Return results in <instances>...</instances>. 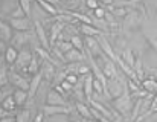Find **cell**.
Returning a JSON list of instances; mask_svg holds the SVG:
<instances>
[{
	"mask_svg": "<svg viewBox=\"0 0 157 122\" xmlns=\"http://www.w3.org/2000/svg\"><path fill=\"white\" fill-rule=\"evenodd\" d=\"M113 107H114V109L122 115V116H128V115L133 112V107H134L131 95L124 93L122 96H119V98L113 99Z\"/></svg>",
	"mask_w": 157,
	"mask_h": 122,
	"instance_id": "cell-1",
	"label": "cell"
},
{
	"mask_svg": "<svg viewBox=\"0 0 157 122\" xmlns=\"http://www.w3.org/2000/svg\"><path fill=\"white\" fill-rule=\"evenodd\" d=\"M34 38H37V34H34L32 31H15V34L12 35V40H11V46H14L17 49V48H21V46L31 43Z\"/></svg>",
	"mask_w": 157,
	"mask_h": 122,
	"instance_id": "cell-2",
	"label": "cell"
},
{
	"mask_svg": "<svg viewBox=\"0 0 157 122\" xmlns=\"http://www.w3.org/2000/svg\"><path fill=\"white\" fill-rule=\"evenodd\" d=\"M124 90H125L124 82L119 78H114V79H108V86H107L105 95H107V98L116 99V98H119V96L124 95Z\"/></svg>",
	"mask_w": 157,
	"mask_h": 122,
	"instance_id": "cell-3",
	"label": "cell"
},
{
	"mask_svg": "<svg viewBox=\"0 0 157 122\" xmlns=\"http://www.w3.org/2000/svg\"><path fill=\"white\" fill-rule=\"evenodd\" d=\"M9 82L12 84V87H17V89H21V90L29 92L31 79L28 81V78H25L23 75H20V73L15 72V70H11V72H9Z\"/></svg>",
	"mask_w": 157,
	"mask_h": 122,
	"instance_id": "cell-4",
	"label": "cell"
},
{
	"mask_svg": "<svg viewBox=\"0 0 157 122\" xmlns=\"http://www.w3.org/2000/svg\"><path fill=\"white\" fill-rule=\"evenodd\" d=\"M84 43H86V49H87L95 58H101V57L105 55L96 37H86V41H84Z\"/></svg>",
	"mask_w": 157,
	"mask_h": 122,
	"instance_id": "cell-5",
	"label": "cell"
},
{
	"mask_svg": "<svg viewBox=\"0 0 157 122\" xmlns=\"http://www.w3.org/2000/svg\"><path fill=\"white\" fill-rule=\"evenodd\" d=\"M34 29H35V34H37V38H38L40 44H41L44 49H48V51L51 52V51H52L51 41H49V38H48V35H46V31H44L43 25H41L38 20H37V21H34Z\"/></svg>",
	"mask_w": 157,
	"mask_h": 122,
	"instance_id": "cell-6",
	"label": "cell"
},
{
	"mask_svg": "<svg viewBox=\"0 0 157 122\" xmlns=\"http://www.w3.org/2000/svg\"><path fill=\"white\" fill-rule=\"evenodd\" d=\"M31 60H32V54H31L29 51H26V49L20 51V52H18V57H17V61L14 63V70H15V69L25 70V69L29 66Z\"/></svg>",
	"mask_w": 157,
	"mask_h": 122,
	"instance_id": "cell-7",
	"label": "cell"
},
{
	"mask_svg": "<svg viewBox=\"0 0 157 122\" xmlns=\"http://www.w3.org/2000/svg\"><path fill=\"white\" fill-rule=\"evenodd\" d=\"M64 29H66V21H53L52 26H51V35H49L51 46H53L58 41V38L64 32Z\"/></svg>",
	"mask_w": 157,
	"mask_h": 122,
	"instance_id": "cell-8",
	"label": "cell"
},
{
	"mask_svg": "<svg viewBox=\"0 0 157 122\" xmlns=\"http://www.w3.org/2000/svg\"><path fill=\"white\" fill-rule=\"evenodd\" d=\"M46 102H48V105H69L67 101H66V98H64L56 89L49 90L48 98H46Z\"/></svg>",
	"mask_w": 157,
	"mask_h": 122,
	"instance_id": "cell-9",
	"label": "cell"
},
{
	"mask_svg": "<svg viewBox=\"0 0 157 122\" xmlns=\"http://www.w3.org/2000/svg\"><path fill=\"white\" fill-rule=\"evenodd\" d=\"M43 78H44L43 70H40L38 73L32 75V78H31V86H29V92H28L29 101H32V99L35 98V95H37V92H38V87H40V82H41Z\"/></svg>",
	"mask_w": 157,
	"mask_h": 122,
	"instance_id": "cell-10",
	"label": "cell"
},
{
	"mask_svg": "<svg viewBox=\"0 0 157 122\" xmlns=\"http://www.w3.org/2000/svg\"><path fill=\"white\" fill-rule=\"evenodd\" d=\"M102 72L107 76V79H114L117 78V70H116V61L110 60L107 55L104 57V66H102Z\"/></svg>",
	"mask_w": 157,
	"mask_h": 122,
	"instance_id": "cell-11",
	"label": "cell"
},
{
	"mask_svg": "<svg viewBox=\"0 0 157 122\" xmlns=\"http://www.w3.org/2000/svg\"><path fill=\"white\" fill-rule=\"evenodd\" d=\"M43 112L46 116H55V115H69L70 113V107L69 105H44Z\"/></svg>",
	"mask_w": 157,
	"mask_h": 122,
	"instance_id": "cell-12",
	"label": "cell"
},
{
	"mask_svg": "<svg viewBox=\"0 0 157 122\" xmlns=\"http://www.w3.org/2000/svg\"><path fill=\"white\" fill-rule=\"evenodd\" d=\"M93 81H95V75H93V72H90L89 75H86L84 76V96H86V99L89 101V104H90V101L93 99Z\"/></svg>",
	"mask_w": 157,
	"mask_h": 122,
	"instance_id": "cell-13",
	"label": "cell"
},
{
	"mask_svg": "<svg viewBox=\"0 0 157 122\" xmlns=\"http://www.w3.org/2000/svg\"><path fill=\"white\" fill-rule=\"evenodd\" d=\"M11 28H14L15 31H31V20L29 17H23V18H11Z\"/></svg>",
	"mask_w": 157,
	"mask_h": 122,
	"instance_id": "cell-14",
	"label": "cell"
},
{
	"mask_svg": "<svg viewBox=\"0 0 157 122\" xmlns=\"http://www.w3.org/2000/svg\"><path fill=\"white\" fill-rule=\"evenodd\" d=\"M98 38V41H99V44H101V48H102V51H104V54L110 58V60L116 61L117 60V55L114 54V51H113V48H111V44L107 41V38H105L104 35H99V37H96Z\"/></svg>",
	"mask_w": 157,
	"mask_h": 122,
	"instance_id": "cell-15",
	"label": "cell"
},
{
	"mask_svg": "<svg viewBox=\"0 0 157 122\" xmlns=\"http://www.w3.org/2000/svg\"><path fill=\"white\" fill-rule=\"evenodd\" d=\"M79 31L81 34H84L86 37H99L102 35L101 29L93 26V25H86V23H79Z\"/></svg>",
	"mask_w": 157,
	"mask_h": 122,
	"instance_id": "cell-16",
	"label": "cell"
},
{
	"mask_svg": "<svg viewBox=\"0 0 157 122\" xmlns=\"http://www.w3.org/2000/svg\"><path fill=\"white\" fill-rule=\"evenodd\" d=\"M34 49H35V54H37V55H38V57H40V58H41L43 61L52 63L53 66H59V63H58V61L55 60V58H53L52 55L49 54V51H48V49H44L43 46H35Z\"/></svg>",
	"mask_w": 157,
	"mask_h": 122,
	"instance_id": "cell-17",
	"label": "cell"
},
{
	"mask_svg": "<svg viewBox=\"0 0 157 122\" xmlns=\"http://www.w3.org/2000/svg\"><path fill=\"white\" fill-rule=\"evenodd\" d=\"M90 105H92V107H95L96 110H99V112H101L104 116H107L110 121H113V119L117 116V115H114L113 112H110V110L105 107L104 104H101V102H99V101H96V99H92V101H90Z\"/></svg>",
	"mask_w": 157,
	"mask_h": 122,
	"instance_id": "cell-18",
	"label": "cell"
},
{
	"mask_svg": "<svg viewBox=\"0 0 157 122\" xmlns=\"http://www.w3.org/2000/svg\"><path fill=\"white\" fill-rule=\"evenodd\" d=\"M64 57H66V63H81L84 60V54L75 48L72 51H69L67 54H64Z\"/></svg>",
	"mask_w": 157,
	"mask_h": 122,
	"instance_id": "cell-19",
	"label": "cell"
},
{
	"mask_svg": "<svg viewBox=\"0 0 157 122\" xmlns=\"http://www.w3.org/2000/svg\"><path fill=\"white\" fill-rule=\"evenodd\" d=\"M12 31H11V26H8L5 21H2L0 20V38L3 40V41H6V43H11V40H12Z\"/></svg>",
	"mask_w": 157,
	"mask_h": 122,
	"instance_id": "cell-20",
	"label": "cell"
},
{
	"mask_svg": "<svg viewBox=\"0 0 157 122\" xmlns=\"http://www.w3.org/2000/svg\"><path fill=\"white\" fill-rule=\"evenodd\" d=\"M41 70H43V75H44V78H46L48 81H53V79H55L56 72H55V66H53L52 63L43 61V67H41Z\"/></svg>",
	"mask_w": 157,
	"mask_h": 122,
	"instance_id": "cell-21",
	"label": "cell"
},
{
	"mask_svg": "<svg viewBox=\"0 0 157 122\" xmlns=\"http://www.w3.org/2000/svg\"><path fill=\"white\" fill-rule=\"evenodd\" d=\"M142 89L147 90L148 93H157V78H145L142 81Z\"/></svg>",
	"mask_w": 157,
	"mask_h": 122,
	"instance_id": "cell-22",
	"label": "cell"
},
{
	"mask_svg": "<svg viewBox=\"0 0 157 122\" xmlns=\"http://www.w3.org/2000/svg\"><path fill=\"white\" fill-rule=\"evenodd\" d=\"M23 72L28 73V75H35V73L40 72V61L37 58V55H32V60L29 63V66H28Z\"/></svg>",
	"mask_w": 157,
	"mask_h": 122,
	"instance_id": "cell-23",
	"label": "cell"
},
{
	"mask_svg": "<svg viewBox=\"0 0 157 122\" xmlns=\"http://www.w3.org/2000/svg\"><path fill=\"white\" fill-rule=\"evenodd\" d=\"M14 99H15V102H17V105H23L28 99H29V95H28V92L26 90H21V89H15L14 90Z\"/></svg>",
	"mask_w": 157,
	"mask_h": 122,
	"instance_id": "cell-24",
	"label": "cell"
},
{
	"mask_svg": "<svg viewBox=\"0 0 157 122\" xmlns=\"http://www.w3.org/2000/svg\"><path fill=\"white\" fill-rule=\"evenodd\" d=\"M17 57H18V51L14 48V46H9L5 52V61L8 64H14L17 61Z\"/></svg>",
	"mask_w": 157,
	"mask_h": 122,
	"instance_id": "cell-25",
	"label": "cell"
},
{
	"mask_svg": "<svg viewBox=\"0 0 157 122\" xmlns=\"http://www.w3.org/2000/svg\"><path fill=\"white\" fill-rule=\"evenodd\" d=\"M37 3H38V6H41L48 14H52V17H55V15H58V9H56V6L55 5H52V3H49V2H46V0H37Z\"/></svg>",
	"mask_w": 157,
	"mask_h": 122,
	"instance_id": "cell-26",
	"label": "cell"
},
{
	"mask_svg": "<svg viewBox=\"0 0 157 122\" xmlns=\"http://www.w3.org/2000/svg\"><path fill=\"white\" fill-rule=\"evenodd\" d=\"M76 112L84 118V119H92V112H90V105H86L82 102H76Z\"/></svg>",
	"mask_w": 157,
	"mask_h": 122,
	"instance_id": "cell-27",
	"label": "cell"
},
{
	"mask_svg": "<svg viewBox=\"0 0 157 122\" xmlns=\"http://www.w3.org/2000/svg\"><path fill=\"white\" fill-rule=\"evenodd\" d=\"M122 60L125 61L128 66H131V67H134V64H136V57H134V52L131 51V49H125L124 52H122V57H121Z\"/></svg>",
	"mask_w": 157,
	"mask_h": 122,
	"instance_id": "cell-28",
	"label": "cell"
},
{
	"mask_svg": "<svg viewBox=\"0 0 157 122\" xmlns=\"http://www.w3.org/2000/svg\"><path fill=\"white\" fill-rule=\"evenodd\" d=\"M139 21H140V17H139V14H137L136 11H131V12H130V14L125 17L127 28H133V26H136Z\"/></svg>",
	"mask_w": 157,
	"mask_h": 122,
	"instance_id": "cell-29",
	"label": "cell"
},
{
	"mask_svg": "<svg viewBox=\"0 0 157 122\" xmlns=\"http://www.w3.org/2000/svg\"><path fill=\"white\" fill-rule=\"evenodd\" d=\"M70 43L73 44L75 49H78V51H81V52L86 51V43L82 41V38H81L79 35H76V34L72 35V37H70Z\"/></svg>",
	"mask_w": 157,
	"mask_h": 122,
	"instance_id": "cell-30",
	"label": "cell"
},
{
	"mask_svg": "<svg viewBox=\"0 0 157 122\" xmlns=\"http://www.w3.org/2000/svg\"><path fill=\"white\" fill-rule=\"evenodd\" d=\"M55 46H56L63 54H67L69 51L73 49V44L70 43V40H58V41L55 43Z\"/></svg>",
	"mask_w": 157,
	"mask_h": 122,
	"instance_id": "cell-31",
	"label": "cell"
},
{
	"mask_svg": "<svg viewBox=\"0 0 157 122\" xmlns=\"http://www.w3.org/2000/svg\"><path fill=\"white\" fill-rule=\"evenodd\" d=\"M0 107H3L5 110H9V112H14L15 110V107H17V102H15V99H14V96H8L2 104H0Z\"/></svg>",
	"mask_w": 157,
	"mask_h": 122,
	"instance_id": "cell-32",
	"label": "cell"
},
{
	"mask_svg": "<svg viewBox=\"0 0 157 122\" xmlns=\"http://www.w3.org/2000/svg\"><path fill=\"white\" fill-rule=\"evenodd\" d=\"M14 90H15V89H12L9 84L5 86V87H0V104H2L8 96H12V95H14Z\"/></svg>",
	"mask_w": 157,
	"mask_h": 122,
	"instance_id": "cell-33",
	"label": "cell"
},
{
	"mask_svg": "<svg viewBox=\"0 0 157 122\" xmlns=\"http://www.w3.org/2000/svg\"><path fill=\"white\" fill-rule=\"evenodd\" d=\"M8 84H9V70L0 66V87H5Z\"/></svg>",
	"mask_w": 157,
	"mask_h": 122,
	"instance_id": "cell-34",
	"label": "cell"
},
{
	"mask_svg": "<svg viewBox=\"0 0 157 122\" xmlns=\"http://www.w3.org/2000/svg\"><path fill=\"white\" fill-rule=\"evenodd\" d=\"M110 12H111L113 15H117V17H127V15L130 14V11H128L127 8H124V6H119V8L110 6Z\"/></svg>",
	"mask_w": 157,
	"mask_h": 122,
	"instance_id": "cell-35",
	"label": "cell"
},
{
	"mask_svg": "<svg viewBox=\"0 0 157 122\" xmlns=\"http://www.w3.org/2000/svg\"><path fill=\"white\" fill-rule=\"evenodd\" d=\"M93 90H95V93L99 95V96H102V93H105L104 84H102L98 78H95V81H93Z\"/></svg>",
	"mask_w": 157,
	"mask_h": 122,
	"instance_id": "cell-36",
	"label": "cell"
},
{
	"mask_svg": "<svg viewBox=\"0 0 157 122\" xmlns=\"http://www.w3.org/2000/svg\"><path fill=\"white\" fill-rule=\"evenodd\" d=\"M133 69L136 70V73H137L139 79H140V81H144L145 78H144V69H142V60H140V57H137L136 64H134V67H133Z\"/></svg>",
	"mask_w": 157,
	"mask_h": 122,
	"instance_id": "cell-37",
	"label": "cell"
},
{
	"mask_svg": "<svg viewBox=\"0 0 157 122\" xmlns=\"http://www.w3.org/2000/svg\"><path fill=\"white\" fill-rule=\"evenodd\" d=\"M29 116H31L29 110H20L15 115V119H17V122H28L29 121Z\"/></svg>",
	"mask_w": 157,
	"mask_h": 122,
	"instance_id": "cell-38",
	"label": "cell"
},
{
	"mask_svg": "<svg viewBox=\"0 0 157 122\" xmlns=\"http://www.w3.org/2000/svg\"><path fill=\"white\" fill-rule=\"evenodd\" d=\"M66 76H67V72L66 70H61V72H58L56 75H55V79H53V86L56 87V86H59L64 79H66Z\"/></svg>",
	"mask_w": 157,
	"mask_h": 122,
	"instance_id": "cell-39",
	"label": "cell"
},
{
	"mask_svg": "<svg viewBox=\"0 0 157 122\" xmlns=\"http://www.w3.org/2000/svg\"><path fill=\"white\" fill-rule=\"evenodd\" d=\"M23 17H28L26 15V12L23 11V8L18 5L14 11H12V15H11V18H23Z\"/></svg>",
	"mask_w": 157,
	"mask_h": 122,
	"instance_id": "cell-40",
	"label": "cell"
},
{
	"mask_svg": "<svg viewBox=\"0 0 157 122\" xmlns=\"http://www.w3.org/2000/svg\"><path fill=\"white\" fill-rule=\"evenodd\" d=\"M128 89H130V93H134V92H139L140 89H142V84H139V82H136V81H133V79H128Z\"/></svg>",
	"mask_w": 157,
	"mask_h": 122,
	"instance_id": "cell-41",
	"label": "cell"
},
{
	"mask_svg": "<svg viewBox=\"0 0 157 122\" xmlns=\"http://www.w3.org/2000/svg\"><path fill=\"white\" fill-rule=\"evenodd\" d=\"M18 5L23 8V11L26 12V15H31V0H18Z\"/></svg>",
	"mask_w": 157,
	"mask_h": 122,
	"instance_id": "cell-42",
	"label": "cell"
},
{
	"mask_svg": "<svg viewBox=\"0 0 157 122\" xmlns=\"http://www.w3.org/2000/svg\"><path fill=\"white\" fill-rule=\"evenodd\" d=\"M93 15H95V18H99V20H105V15H107V11H105L104 8H96L95 11H93Z\"/></svg>",
	"mask_w": 157,
	"mask_h": 122,
	"instance_id": "cell-43",
	"label": "cell"
},
{
	"mask_svg": "<svg viewBox=\"0 0 157 122\" xmlns=\"http://www.w3.org/2000/svg\"><path fill=\"white\" fill-rule=\"evenodd\" d=\"M66 81H69L70 84H73V86H75V84L79 81V75H78V73H67Z\"/></svg>",
	"mask_w": 157,
	"mask_h": 122,
	"instance_id": "cell-44",
	"label": "cell"
},
{
	"mask_svg": "<svg viewBox=\"0 0 157 122\" xmlns=\"http://www.w3.org/2000/svg\"><path fill=\"white\" fill-rule=\"evenodd\" d=\"M154 113H157V93L154 95V98H153V104H151V109H150V112H148L147 118H148V116H151V115H154Z\"/></svg>",
	"mask_w": 157,
	"mask_h": 122,
	"instance_id": "cell-45",
	"label": "cell"
},
{
	"mask_svg": "<svg viewBox=\"0 0 157 122\" xmlns=\"http://www.w3.org/2000/svg\"><path fill=\"white\" fill-rule=\"evenodd\" d=\"M90 72H92V67H90V66L81 64V66H79V70H78V75H89Z\"/></svg>",
	"mask_w": 157,
	"mask_h": 122,
	"instance_id": "cell-46",
	"label": "cell"
},
{
	"mask_svg": "<svg viewBox=\"0 0 157 122\" xmlns=\"http://www.w3.org/2000/svg\"><path fill=\"white\" fill-rule=\"evenodd\" d=\"M59 86L63 87V90H64L66 93H67V92H72V90L75 89V86H73V84H70V82H69V81H66V79H64Z\"/></svg>",
	"mask_w": 157,
	"mask_h": 122,
	"instance_id": "cell-47",
	"label": "cell"
},
{
	"mask_svg": "<svg viewBox=\"0 0 157 122\" xmlns=\"http://www.w3.org/2000/svg\"><path fill=\"white\" fill-rule=\"evenodd\" d=\"M86 5H87V8L95 11L96 8H99V0H86Z\"/></svg>",
	"mask_w": 157,
	"mask_h": 122,
	"instance_id": "cell-48",
	"label": "cell"
},
{
	"mask_svg": "<svg viewBox=\"0 0 157 122\" xmlns=\"http://www.w3.org/2000/svg\"><path fill=\"white\" fill-rule=\"evenodd\" d=\"M105 21H107L108 26H111V28H116V26H117L116 21H114V18H113V14H108V12H107V15H105Z\"/></svg>",
	"mask_w": 157,
	"mask_h": 122,
	"instance_id": "cell-49",
	"label": "cell"
},
{
	"mask_svg": "<svg viewBox=\"0 0 157 122\" xmlns=\"http://www.w3.org/2000/svg\"><path fill=\"white\" fill-rule=\"evenodd\" d=\"M147 40H148V43L157 51V38H153V37H148V35H147Z\"/></svg>",
	"mask_w": 157,
	"mask_h": 122,
	"instance_id": "cell-50",
	"label": "cell"
},
{
	"mask_svg": "<svg viewBox=\"0 0 157 122\" xmlns=\"http://www.w3.org/2000/svg\"><path fill=\"white\" fill-rule=\"evenodd\" d=\"M5 43H6V41H3V40L0 38V55H5V52H6V49H8V48L5 46Z\"/></svg>",
	"mask_w": 157,
	"mask_h": 122,
	"instance_id": "cell-51",
	"label": "cell"
},
{
	"mask_svg": "<svg viewBox=\"0 0 157 122\" xmlns=\"http://www.w3.org/2000/svg\"><path fill=\"white\" fill-rule=\"evenodd\" d=\"M43 118H44V112H40V113L35 116L34 122H43Z\"/></svg>",
	"mask_w": 157,
	"mask_h": 122,
	"instance_id": "cell-52",
	"label": "cell"
},
{
	"mask_svg": "<svg viewBox=\"0 0 157 122\" xmlns=\"http://www.w3.org/2000/svg\"><path fill=\"white\" fill-rule=\"evenodd\" d=\"M99 2H101V3H104V5H107V6H111L114 0H99Z\"/></svg>",
	"mask_w": 157,
	"mask_h": 122,
	"instance_id": "cell-53",
	"label": "cell"
},
{
	"mask_svg": "<svg viewBox=\"0 0 157 122\" xmlns=\"http://www.w3.org/2000/svg\"><path fill=\"white\" fill-rule=\"evenodd\" d=\"M46 2L52 3V5H55V6H58V5H59V0H46Z\"/></svg>",
	"mask_w": 157,
	"mask_h": 122,
	"instance_id": "cell-54",
	"label": "cell"
},
{
	"mask_svg": "<svg viewBox=\"0 0 157 122\" xmlns=\"http://www.w3.org/2000/svg\"><path fill=\"white\" fill-rule=\"evenodd\" d=\"M84 122H99V121H96V119L92 118V119H84Z\"/></svg>",
	"mask_w": 157,
	"mask_h": 122,
	"instance_id": "cell-55",
	"label": "cell"
},
{
	"mask_svg": "<svg viewBox=\"0 0 157 122\" xmlns=\"http://www.w3.org/2000/svg\"><path fill=\"white\" fill-rule=\"evenodd\" d=\"M78 2H79V0H72L70 3H72V5H78Z\"/></svg>",
	"mask_w": 157,
	"mask_h": 122,
	"instance_id": "cell-56",
	"label": "cell"
},
{
	"mask_svg": "<svg viewBox=\"0 0 157 122\" xmlns=\"http://www.w3.org/2000/svg\"><path fill=\"white\" fill-rule=\"evenodd\" d=\"M151 72H157V67L156 69H151Z\"/></svg>",
	"mask_w": 157,
	"mask_h": 122,
	"instance_id": "cell-57",
	"label": "cell"
},
{
	"mask_svg": "<svg viewBox=\"0 0 157 122\" xmlns=\"http://www.w3.org/2000/svg\"><path fill=\"white\" fill-rule=\"evenodd\" d=\"M156 78H157V76H156Z\"/></svg>",
	"mask_w": 157,
	"mask_h": 122,
	"instance_id": "cell-58",
	"label": "cell"
}]
</instances>
